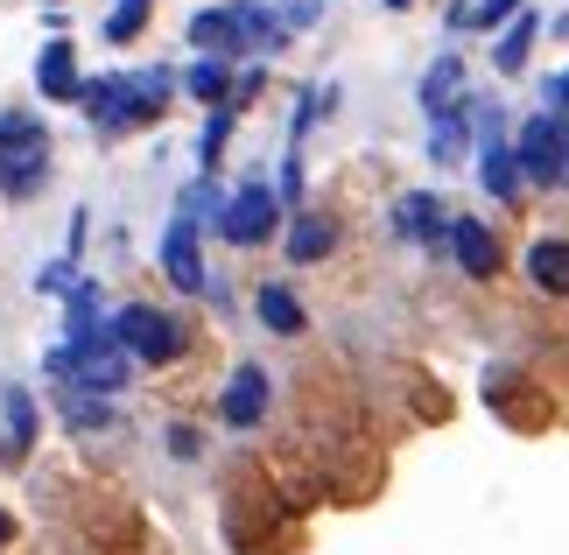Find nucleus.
Here are the masks:
<instances>
[{"label": "nucleus", "mask_w": 569, "mask_h": 555, "mask_svg": "<svg viewBox=\"0 0 569 555\" xmlns=\"http://www.w3.org/2000/svg\"><path fill=\"white\" fill-rule=\"evenodd\" d=\"M169 92H177V78H169V71H134V78H127V71H106V78H84L78 85V106H84V120L113 141V135H127V127H148V120H156Z\"/></svg>", "instance_id": "f257e3e1"}, {"label": "nucleus", "mask_w": 569, "mask_h": 555, "mask_svg": "<svg viewBox=\"0 0 569 555\" xmlns=\"http://www.w3.org/2000/svg\"><path fill=\"white\" fill-rule=\"evenodd\" d=\"M106 338H113L127 359H141V366H177L183 359V324L169 317V309H156V303H127V309H113L106 317Z\"/></svg>", "instance_id": "f03ea898"}, {"label": "nucleus", "mask_w": 569, "mask_h": 555, "mask_svg": "<svg viewBox=\"0 0 569 555\" xmlns=\"http://www.w3.org/2000/svg\"><path fill=\"white\" fill-rule=\"evenodd\" d=\"M471 135H478V184H486L499 205L520 197V169H513V141H507V113L486 99H471Z\"/></svg>", "instance_id": "7ed1b4c3"}, {"label": "nucleus", "mask_w": 569, "mask_h": 555, "mask_svg": "<svg viewBox=\"0 0 569 555\" xmlns=\"http://www.w3.org/2000/svg\"><path fill=\"white\" fill-rule=\"evenodd\" d=\"M281 226V197L268 184H239L226 205H218V232L232 239V247H268Z\"/></svg>", "instance_id": "20e7f679"}, {"label": "nucleus", "mask_w": 569, "mask_h": 555, "mask_svg": "<svg viewBox=\"0 0 569 555\" xmlns=\"http://www.w3.org/2000/svg\"><path fill=\"white\" fill-rule=\"evenodd\" d=\"M513 169L528 176V184H569V135H562L549 113H535L528 127H520V141H513Z\"/></svg>", "instance_id": "39448f33"}, {"label": "nucleus", "mask_w": 569, "mask_h": 555, "mask_svg": "<svg viewBox=\"0 0 569 555\" xmlns=\"http://www.w3.org/2000/svg\"><path fill=\"white\" fill-rule=\"evenodd\" d=\"M197 218L190 211H177L169 218V232H162V275L183 288V296H197V288H211V275H204V254H197Z\"/></svg>", "instance_id": "423d86ee"}, {"label": "nucleus", "mask_w": 569, "mask_h": 555, "mask_svg": "<svg viewBox=\"0 0 569 555\" xmlns=\"http://www.w3.org/2000/svg\"><path fill=\"white\" fill-rule=\"evenodd\" d=\"M393 232L415 239V247H443V239H450V211H443V197H436V190H408L401 205H393Z\"/></svg>", "instance_id": "0eeeda50"}, {"label": "nucleus", "mask_w": 569, "mask_h": 555, "mask_svg": "<svg viewBox=\"0 0 569 555\" xmlns=\"http://www.w3.org/2000/svg\"><path fill=\"white\" fill-rule=\"evenodd\" d=\"M36 394L29 387H8L0 394V464H29L36 450Z\"/></svg>", "instance_id": "6e6552de"}, {"label": "nucleus", "mask_w": 569, "mask_h": 555, "mask_svg": "<svg viewBox=\"0 0 569 555\" xmlns=\"http://www.w3.org/2000/svg\"><path fill=\"white\" fill-rule=\"evenodd\" d=\"M443 247L457 254V268H465L471 281H492L499 275V239H492L486 218H450V239H443Z\"/></svg>", "instance_id": "1a4fd4ad"}, {"label": "nucleus", "mask_w": 569, "mask_h": 555, "mask_svg": "<svg viewBox=\"0 0 569 555\" xmlns=\"http://www.w3.org/2000/svg\"><path fill=\"white\" fill-rule=\"evenodd\" d=\"M218 415L232 422V429H260V415H268V373L260 366H239L226 394H218Z\"/></svg>", "instance_id": "9d476101"}, {"label": "nucleus", "mask_w": 569, "mask_h": 555, "mask_svg": "<svg viewBox=\"0 0 569 555\" xmlns=\"http://www.w3.org/2000/svg\"><path fill=\"white\" fill-rule=\"evenodd\" d=\"M78 85H84V78H78L71 42H63V36H57V42H42V57H36V92H42V99H57V106H71V99H78Z\"/></svg>", "instance_id": "9b49d317"}, {"label": "nucleus", "mask_w": 569, "mask_h": 555, "mask_svg": "<svg viewBox=\"0 0 569 555\" xmlns=\"http://www.w3.org/2000/svg\"><path fill=\"white\" fill-rule=\"evenodd\" d=\"M253 309H260V324H268L274 338H302V330H310V317H302V303H296L289 281H268V288L253 296Z\"/></svg>", "instance_id": "f8f14e48"}, {"label": "nucleus", "mask_w": 569, "mask_h": 555, "mask_svg": "<svg viewBox=\"0 0 569 555\" xmlns=\"http://www.w3.org/2000/svg\"><path fill=\"white\" fill-rule=\"evenodd\" d=\"M465 148H471V99H457L450 113L429 120V155L450 169V162H465Z\"/></svg>", "instance_id": "ddd939ff"}, {"label": "nucleus", "mask_w": 569, "mask_h": 555, "mask_svg": "<svg viewBox=\"0 0 569 555\" xmlns=\"http://www.w3.org/2000/svg\"><path fill=\"white\" fill-rule=\"evenodd\" d=\"M457 99H465V63H457V57H436L429 78H422V113L436 120V113H450Z\"/></svg>", "instance_id": "4468645a"}, {"label": "nucleus", "mask_w": 569, "mask_h": 555, "mask_svg": "<svg viewBox=\"0 0 569 555\" xmlns=\"http://www.w3.org/2000/svg\"><path fill=\"white\" fill-rule=\"evenodd\" d=\"M331 247H338V226H331V218H296V226H289V260H296V268L323 260Z\"/></svg>", "instance_id": "2eb2a0df"}, {"label": "nucleus", "mask_w": 569, "mask_h": 555, "mask_svg": "<svg viewBox=\"0 0 569 555\" xmlns=\"http://www.w3.org/2000/svg\"><path fill=\"white\" fill-rule=\"evenodd\" d=\"M528 275H535V288H549V296H569V239H541L528 254Z\"/></svg>", "instance_id": "dca6fc26"}, {"label": "nucleus", "mask_w": 569, "mask_h": 555, "mask_svg": "<svg viewBox=\"0 0 569 555\" xmlns=\"http://www.w3.org/2000/svg\"><path fill=\"white\" fill-rule=\"evenodd\" d=\"M183 92H190V99H204V106H226V99H232V71H226V57L190 63V71H183Z\"/></svg>", "instance_id": "f3484780"}, {"label": "nucleus", "mask_w": 569, "mask_h": 555, "mask_svg": "<svg viewBox=\"0 0 569 555\" xmlns=\"http://www.w3.org/2000/svg\"><path fill=\"white\" fill-rule=\"evenodd\" d=\"M528 50H535V14H513L507 36H499V50H492V63L507 78H520V71H528Z\"/></svg>", "instance_id": "a211bd4d"}, {"label": "nucleus", "mask_w": 569, "mask_h": 555, "mask_svg": "<svg viewBox=\"0 0 569 555\" xmlns=\"http://www.w3.org/2000/svg\"><path fill=\"white\" fill-rule=\"evenodd\" d=\"M148 8H156V0H113V14H106V42L127 50V42L148 29Z\"/></svg>", "instance_id": "6ab92c4d"}, {"label": "nucleus", "mask_w": 569, "mask_h": 555, "mask_svg": "<svg viewBox=\"0 0 569 555\" xmlns=\"http://www.w3.org/2000/svg\"><path fill=\"white\" fill-rule=\"evenodd\" d=\"M232 120H239V106L226 99V106H218V113L204 120V141H197V162H204V176L218 169V155H226V135H232Z\"/></svg>", "instance_id": "aec40b11"}, {"label": "nucleus", "mask_w": 569, "mask_h": 555, "mask_svg": "<svg viewBox=\"0 0 569 555\" xmlns=\"http://www.w3.org/2000/svg\"><path fill=\"white\" fill-rule=\"evenodd\" d=\"M63 422H71V429H106L113 408H106L99 394H71V387H63Z\"/></svg>", "instance_id": "412c9836"}, {"label": "nucleus", "mask_w": 569, "mask_h": 555, "mask_svg": "<svg viewBox=\"0 0 569 555\" xmlns=\"http://www.w3.org/2000/svg\"><path fill=\"white\" fill-rule=\"evenodd\" d=\"M520 0H471L465 8V29H499V21H513Z\"/></svg>", "instance_id": "4be33fe9"}, {"label": "nucleus", "mask_w": 569, "mask_h": 555, "mask_svg": "<svg viewBox=\"0 0 569 555\" xmlns=\"http://www.w3.org/2000/svg\"><path fill=\"white\" fill-rule=\"evenodd\" d=\"M84 275H78V260H50V268H42V296H71Z\"/></svg>", "instance_id": "5701e85b"}, {"label": "nucleus", "mask_w": 569, "mask_h": 555, "mask_svg": "<svg viewBox=\"0 0 569 555\" xmlns=\"http://www.w3.org/2000/svg\"><path fill=\"white\" fill-rule=\"evenodd\" d=\"M169 450H177V457L190 464V457H197V429H169Z\"/></svg>", "instance_id": "b1692460"}, {"label": "nucleus", "mask_w": 569, "mask_h": 555, "mask_svg": "<svg viewBox=\"0 0 569 555\" xmlns=\"http://www.w3.org/2000/svg\"><path fill=\"white\" fill-rule=\"evenodd\" d=\"M8 535H14V521H8V514H0V548H8Z\"/></svg>", "instance_id": "393cba45"}, {"label": "nucleus", "mask_w": 569, "mask_h": 555, "mask_svg": "<svg viewBox=\"0 0 569 555\" xmlns=\"http://www.w3.org/2000/svg\"><path fill=\"white\" fill-rule=\"evenodd\" d=\"M387 8H393V14H401V8H415V0H387Z\"/></svg>", "instance_id": "a878e982"}, {"label": "nucleus", "mask_w": 569, "mask_h": 555, "mask_svg": "<svg viewBox=\"0 0 569 555\" xmlns=\"http://www.w3.org/2000/svg\"><path fill=\"white\" fill-rule=\"evenodd\" d=\"M42 8H57V0H42Z\"/></svg>", "instance_id": "bb28decb"}]
</instances>
